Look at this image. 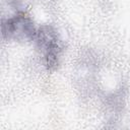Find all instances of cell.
Instances as JSON below:
<instances>
[{"instance_id":"obj_1","label":"cell","mask_w":130,"mask_h":130,"mask_svg":"<svg viewBox=\"0 0 130 130\" xmlns=\"http://www.w3.org/2000/svg\"><path fill=\"white\" fill-rule=\"evenodd\" d=\"M34 41L43 56L44 64L47 69H56L63 51V45L57 30L52 25H41L38 27Z\"/></svg>"},{"instance_id":"obj_2","label":"cell","mask_w":130,"mask_h":130,"mask_svg":"<svg viewBox=\"0 0 130 130\" xmlns=\"http://www.w3.org/2000/svg\"><path fill=\"white\" fill-rule=\"evenodd\" d=\"M2 37L7 40L13 41H34L38 31L32 19L22 11H18L16 14L3 18Z\"/></svg>"}]
</instances>
